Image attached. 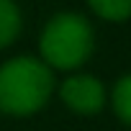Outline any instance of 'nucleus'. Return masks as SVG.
I'll use <instances>...</instances> for the list:
<instances>
[{
  "instance_id": "2",
  "label": "nucleus",
  "mask_w": 131,
  "mask_h": 131,
  "mask_svg": "<svg viewBox=\"0 0 131 131\" xmlns=\"http://www.w3.org/2000/svg\"><path fill=\"white\" fill-rule=\"evenodd\" d=\"M93 31L90 23L77 13H62L49 21L41 36V54L51 67L72 70L90 57Z\"/></svg>"
},
{
  "instance_id": "1",
  "label": "nucleus",
  "mask_w": 131,
  "mask_h": 131,
  "mask_svg": "<svg viewBox=\"0 0 131 131\" xmlns=\"http://www.w3.org/2000/svg\"><path fill=\"white\" fill-rule=\"evenodd\" d=\"M51 88L54 77L44 62L18 57L0 67V111L28 116L46 103Z\"/></svg>"
},
{
  "instance_id": "6",
  "label": "nucleus",
  "mask_w": 131,
  "mask_h": 131,
  "mask_svg": "<svg viewBox=\"0 0 131 131\" xmlns=\"http://www.w3.org/2000/svg\"><path fill=\"white\" fill-rule=\"evenodd\" d=\"M113 108L123 123H131V77H121L113 90Z\"/></svg>"
},
{
  "instance_id": "4",
  "label": "nucleus",
  "mask_w": 131,
  "mask_h": 131,
  "mask_svg": "<svg viewBox=\"0 0 131 131\" xmlns=\"http://www.w3.org/2000/svg\"><path fill=\"white\" fill-rule=\"evenodd\" d=\"M21 31V16L13 0H0V49L8 46Z\"/></svg>"
},
{
  "instance_id": "5",
  "label": "nucleus",
  "mask_w": 131,
  "mask_h": 131,
  "mask_svg": "<svg viewBox=\"0 0 131 131\" xmlns=\"http://www.w3.org/2000/svg\"><path fill=\"white\" fill-rule=\"evenodd\" d=\"M90 8L108 21H126V16L131 13V0H88Z\"/></svg>"
},
{
  "instance_id": "3",
  "label": "nucleus",
  "mask_w": 131,
  "mask_h": 131,
  "mask_svg": "<svg viewBox=\"0 0 131 131\" xmlns=\"http://www.w3.org/2000/svg\"><path fill=\"white\" fill-rule=\"evenodd\" d=\"M62 98L77 113H98L103 108L105 93H103V85L95 77L80 75V77H70L62 85Z\"/></svg>"
}]
</instances>
